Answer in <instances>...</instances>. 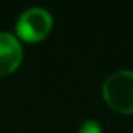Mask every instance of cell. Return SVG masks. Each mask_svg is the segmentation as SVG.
Listing matches in <instances>:
<instances>
[{
	"label": "cell",
	"mask_w": 133,
	"mask_h": 133,
	"mask_svg": "<svg viewBox=\"0 0 133 133\" xmlns=\"http://www.w3.org/2000/svg\"><path fill=\"white\" fill-rule=\"evenodd\" d=\"M102 91L111 108L121 113H133V71L113 72L105 78Z\"/></svg>",
	"instance_id": "1"
},
{
	"label": "cell",
	"mask_w": 133,
	"mask_h": 133,
	"mask_svg": "<svg viewBox=\"0 0 133 133\" xmlns=\"http://www.w3.org/2000/svg\"><path fill=\"white\" fill-rule=\"evenodd\" d=\"M52 28V16L47 10L41 6H33L25 10L16 24V31L17 35L30 42L41 41L49 35Z\"/></svg>",
	"instance_id": "2"
},
{
	"label": "cell",
	"mask_w": 133,
	"mask_h": 133,
	"mask_svg": "<svg viewBox=\"0 0 133 133\" xmlns=\"http://www.w3.org/2000/svg\"><path fill=\"white\" fill-rule=\"evenodd\" d=\"M22 61L19 39L6 31H0V77L11 74Z\"/></svg>",
	"instance_id": "3"
},
{
	"label": "cell",
	"mask_w": 133,
	"mask_h": 133,
	"mask_svg": "<svg viewBox=\"0 0 133 133\" xmlns=\"http://www.w3.org/2000/svg\"><path fill=\"white\" fill-rule=\"evenodd\" d=\"M78 133H102V128H100V125H99L97 121L88 119V121H85V122L82 124Z\"/></svg>",
	"instance_id": "4"
}]
</instances>
